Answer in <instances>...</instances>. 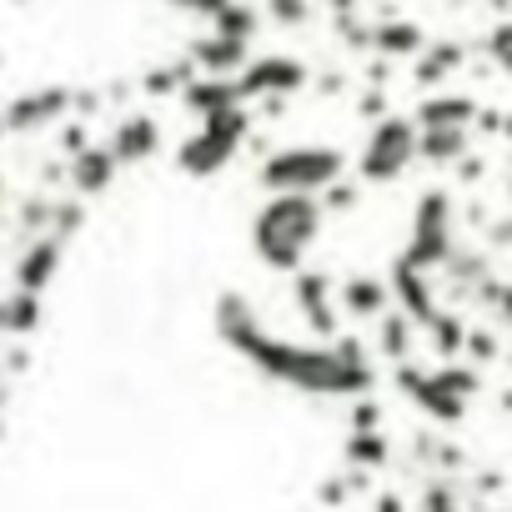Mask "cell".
Listing matches in <instances>:
<instances>
[{
  "label": "cell",
  "mask_w": 512,
  "mask_h": 512,
  "mask_svg": "<svg viewBox=\"0 0 512 512\" xmlns=\"http://www.w3.org/2000/svg\"><path fill=\"white\" fill-rule=\"evenodd\" d=\"M377 512H407V507H402V497L387 487V492H377Z\"/></svg>",
  "instance_id": "39"
},
{
  "label": "cell",
  "mask_w": 512,
  "mask_h": 512,
  "mask_svg": "<svg viewBox=\"0 0 512 512\" xmlns=\"http://www.w3.org/2000/svg\"><path fill=\"white\" fill-rule=\"evenodd\" d=\"M322 231H327V216H322L317 196H267L246 221L251 256L277 277H297L307 267Z\"/></svg>",
  "instance_id": "2"
},
{
  "label": "cell",
  "mask_w": 512,
  "mask_h": 512,
  "mask_svg": "<svg viewBox=\"0 0 512 512\" xmlns=\"http://www.w3.org/2000/svg\"><path fill=\"white\" fill-rule=\"evenodd\" d=\"M342 457L352 462V472H377V467H387V462H392L387 432H382V427H377V432H352L347 447H342Z\"/></svg>",
  "instance_id": "26"
},
{
  "label": "cell",
  "mask_w": 512,
  "mask_h": 512,
  "mask_svg": "<svg viewBox=\"0 0 512 512\" xmlns=\"http://www.w3.org/2000/svg\"><path fill=\"white\" fill-rule=\"evenodd\" d=\"M41 322H46L41 297L16 292V287L0 297V337H31V332H41Z\"/></svg>",
  "instance_id": "23"
},
{
  "label": "cell",
  "mask_w": 512,
  "mask_h": 512,
  "mask_svg": "<svg viewBox=\"0 0 512 512\" xmlns=\"http://www.w3.org/2000/svg\"><path fill=\"white\" fill-rule=\"evenodd\" d=\"M251 131H256V111H251V106L206 116V121L176 146V176H181V181H211V176H221V171L246 151Z\"/></svg>",
  "instance_id": "4"
},
{
  "label": "cell",
  "mask_w": 512,
  "mask_h": 512,
  "mask_svg": "<svg viewBox=\"0 0 512 512\" xmlns=\"http://www.w3.org/2000/svg\"><path fill=\"white\" fill-rule=\"evenodd\" d=\"M6 141H11V136H6V121H0V146H6Z\"/></svg>",
  "instance_id": "41"
},
{
  "label": "cell",
  "mask_w": 512,
  "mask_h": 512,
  "mask_svg": "<svg viewBox=\"0 0 512 512\" xmlns=\"http://www.w3.org/2000/svg\"><path fill=\"white\" fill-rule=\"evenodd\" d=\"M66 267V241L61 236H31L21 251H16V262H11V277H16V292H31L41 297Z\"/></svg>",
  "instance_id": "12"
},
{
  "label": "cell",
  "mask_w": 512,
  "mask_h": 512,
  "mask_svg": "<svg viewBox=\"0 0 512 512\" xmlns=\"http://www.w3.org/2000/svg\"><path fill=\"white\" fill-rule=\"evenodd\" d=\"M462 352H472L477 362H492L497 357V342H492V332H482V327H467V347Z\"/></svg>",
  "instance_id": "36"
},
{
  "label": "cell",
  "mask_w": 512,
  "mask_h": 512,
  "mask_svg": "<svg viewBox=\"0 0 512 512\" xmlns=\"http://www.w3.org/2000/svg\"><path fill=\"white\" fill-rule=\"evenodd\" d=\"M427 337H432V352H437L442 362H452V357H462V347H467V322H462L457 312H437V317L427 322Z\"/></svg>",
  "instance_id": "27"
},
{
  "label": "cell",
  "mask_w": 512,
  "mask_h": 512,
  "mask_svg": "<svg viewBox=\"0 0 512 512\" xmlns=\"http://www.w3.org/2000/svg\"><path fill=\"white\" fill-rule=\"evenodd\" d=\"M387 292H392L397 312H402L412 327H427V322L442 312V307H437V292H432V282H427V272L407 267L402 256L392 262V282H387Z\"/></svg>",
  "instance_id": "15"
},
{
  "label": "cell",
  "mask_w": 512,
  "mask_h": 512,
  "mask_svg": "<svg viewBox=\"0 0 512 512\" xmlns=\"http://www.w3.org/2000/svg\"><path fill=\"white\" fill-rule=\"evenodd\" d=\"M262 31V11L251 6V0H226V6L211 16V36H226V41H256Z\"/></svg>",
  "instance_id": "24"
},
{
  "label": "cell",
  "mask_w": 512,
  "mask_h": 512,
  "mask_svg": "<svg viewBox=\"0 0 512 512\" xmlns=\"http://www.w3.org/2000/svg\"><path fill=\"white\" fill-rule=\"evenodd\" d=\"M487 61H492L502 76H512V21L492 26V36H487Z\"/></svg>",
  "instance_id": "30"
},
{
  "label": "cell",
  "mask_w": 512,
  "mask_h": 512,
  "mask_svg": "<svg viewBox=\"0 0 512 512\" xmlns=\"http://www.w3.org/2000/svg\"><path fill=\"white\" fill-rule=\"evenodd\" d=\"M196 121H206V116H221V111H236L241 106V91H236V81H216V76H196L181 96H176Z\"/></svg>",
  "instance_id": "21"
},
{
  "label": "cell",
  "mask_w": 512,
  "mask_h": 512,
  "mask_svg": "<svg viewBox=\"0 0 512 512\" xmlns=\"http://www.w3.org/2000/svg\"><path fill=\"white\" fill-rule=\"evenodd\" d=\"M292 307L297 317L322 337V342H337L342 337V312H337V282L327 267H302L292 277Z\"/></svg>",
  "instance_id": "11"
},
{
  "label": "cell",
  "mask_w": 512,
  "mask_h": 512,
  "mask_svg": "<svg viewBox=\"0 0 512 512\" xmlns=\"http://www.w3.org/2000/svg\"><path fill=\"white\" fill-rule=\"evenodd\" d=\"M101 146L111 151V161H116L121 171H141V166L156 161L161 146H166L161 116H151V111H121V116L106 126V141H101Z\"/></svg>",
  "instance_id": "10"
},
{
  "label": "cell",
  "mask_w": 512,
  "mask_h": 512,
  "mask_svg": "<svg viewBox=\"0 0 512 512\" xmlns=\"http://www.w3.org/2000/svg\"><path fill=\"white\" fill-rule=\"evenodd\" d=\"M482 302L497 307V317L512 327V282H482Z\"/></svg>",
  "instance_id": "35"
},
{
  "label": "cell",
  "mask_w": 512,
  "mask_h": 512,
  "mask_svg": "<svg viewBox=\"0 0 512 512\" xmlns=\"http://www.w3.org/2000/svg\"><path fill=\"white\" fill-rule=\"evenodd\" d=\"M191 81H196V71H191V61H186V51H181V56H161V61H151V66L141 71L136 91L151 96V101H176Z\"/></svg>",
  "instance_id": "20"
},
{
  "label": "cell",
  "mask_w": 512,
  "mask_h": 512,
  "mask_svg": "<svg viewBox=\"0 0 512 512\" xmlns=\"http://www.w3.org/2000/svg\"><path fill=\"white\" fill-rule=\"evenodd\" d=\"M312 71L302 56L292 51H267V56H251L236 76V91H241V106H262V101H292L297 91H307Z\"/></svg>",
  "instance_id": "9"
},
{
  "label": "cell",
  "mask_w": 512,
  "mask_h": 512,
  "mask_svg": "<svg viewBox=\"0 0 512 512\" xmlns=\"http://www.w3.org/2000/svg\"><path fill=\"white\" fill-rule=\"evenodd\" d=\"M347 176V151L327 146V141H292L262 156L256 166V186L267 196H322L332 181Z\"/></svg>",
  "instance_id": "3"
},
{
  "label": "cell",
  "mask_w": 512,
  "mask_h": 512,
  "mask_svg": "<svg viewBox=\"0 0 512 512\" xmlns=\"http://www.w3.org/2000/svg\"><path fill=\"white\" fill-rule=\"evenodd\" d=\"M387 116V86H367L362 96H357V121H382Z\"/></svg>",
  "instance_id": "34"
},
{
  "label": "cell",
  "mask_w": 512,
  "mask_h": 512,
  "mask_svg": "<svg viewBox=\"0 0 512 512\" xmlns=\"http://www.w3.org/2000/svg\"><path fill=\"white\" fill-rule=\"evenodd\" d=\"M467 66V46L457 41H427L417 56H412V86H447L457 71Z\"/></svg>",
  "instance_id": "19"
},
{
  "label": "cell",
  "mask_w": 512,
  "mask_h": 512,
  "mask_svg": "<svg viewBox=\"0 0 512 512\" xmlns=\"http://www.w3.org/2000/svg\"><path fill=\"white\" fill-rule=\"evenodd\" d=\"M397 392L422 407L432 422H462L467 417V402L482 392V372L477 367H462V362H447V367H417V362H397Z\"/></svg>",
  "instance_id": "5"
},
{
  "label": "cell",
  "mask_w": 512,
  "mask_h": 512,
  "mask_svg": "<svg viewBox=\"0 0 512 512\" xmlns=\"http://www.w3.org/2000/svg\"><path fill=\"white\" fill-rule=\"evenodd\" d=\"M317 96H322V101H337V96H347V76H342V71H327V76H317Z\"/></svg>",
  "instance_id": "37"
},
{
  "label": "cell",
  "mask_w": 512,
  "mask_h": 512,
  "mask_svg": "<svg viewBox=\"0 0 512 512\" xmlns=\"http://www.w3.org/2000/svg\"><path fill=\"white\" fill-rule=\"evenodd\" d=\"M482 166H487V161H482V156H472V151H467V156H462V161H457V176H462V181H482Z\"/></svg>",
  "instance_id": "38"
},
{
  "label": "cell",
  "mask_w": 512,
  "mask_h": 512,
  "mask_svg": "<svg viewBox=\"0 0 512 512\" xmlns=\"http://www.w3.org/2000/svg\"><path fill=\"white\" fill-rule=\"evenodd\" d=\"M347 422H352V432H377L382 427V402L377 397H357L352 412H347Z\"/></svg>",
  "instance_id": "31"
},
{
  "label": "cell",
  "mask_w": 512,
  "mask_h": 512,
  "mask_svg": "<svg viewBox=\"0 0 512 512\" xmlns=\"http://www.w3.org/2000/svg\"><path fill=\"white\" fill-rule=\"evenodd\" d=\"M452 191L432 186L417 196L412 206V236L402 246V262L417 267V272H432V267H447V256L457 251V236H452Z\"/></svg>",
  "instance_id": "7"
},
{
  "label": "cell",
  "mask_w": 512,
  "mask_h": 512,
  "mask_svg": "<svg viewBox=\"0 0 512 512\" xmlns=\"http://www.w3.org/2000/svg\"><path fill=\"white\" fill-rule=\"evenodd\" d=\"M312 0H267V16H272V26H282V31H302L307 21H312Z\"/></svg>",
  "instance_id": "29"
},
{
  "label": "cell",
  "mask_w": 512,
  "mask_h": 512,
  "mask_svg": "<svg viewBox=\"0 0 512 512\" xmlns=\"http://www.w3.org/2000/svg\"><path fill=\"white\" fill-rule=\"evenodd\" d=\"M422 512H462L457 487H452V482H432V487L422 492Z\"/></svg>",
  "instance_id": "32"
},
{
  "label": "cell",
  "mask_w": 512,
  "mask_h": 512,
  "mask_svg": "<svg viewBox=\"0 0 512 512\" xmlns=\"http://www.w3.org/2000/svg\"><path fill=\"white\" fill-rule=\"evenodd\" d=\"M412 347H417V327L402 317V312H387L377 322V352L397 367V362H412Z\"/></svg>",
  "instance_id": "25"
},
{
  "label": "cell",
  "mask_w": 512,
  "mask_h": 512,
  "mask_svg": "<svg viewBox=\"0 0 512 512\" xmlns=\"http://www.w3.org/2000/svg\"><path fill=\"white\" fill-rule=\"evenodd\" d=\"M497 136H507V141H512V116H502V131H497Z\"/></svg>",
  "instance_id": "40"
},
{
  "label": "cell",
  "mask_w": 512,
  "mask_h": 512,
  "mask_svg": "<svg viewBox=\"0 0 512 512\" xmlns=\"http://www.w3.org/2000/svg\"><path fill=\"white\" fill-rule=\"evenodd\" d=\"M116 181H121V166H116L111 151L96 146V141H91L81 156L66 161V191H71L76 201H101V196H111Z\"/></svg>",
  "instance_id": "13"
},
{
  "label": "cell",
  "mask_w": 512,
  "mask_h": 512,
  "mask_svg": "<svg viewBox=\"0 0 512 512\" xmlns=\"http://www.w3.org/2000/svg\"><path fill=\"white\" fill-rule=\"evenodd\" d=\"M392 307V292L382 277H367V272H352L342 287H337V312L357 317V322H382Z\"/></svg>",
  "instance_id": "17"
},
{
  "label": "cell",
  "mask_w": 512,
  "mask_h": 512,
  "mask_svg": "<svg viewBox=\"0 0 512 512\" xmlns=\"http://www.w3.org/2000/svg\"><path fill=\"white\" fill-rule=\"evenodd\" d=\"M211 327H216V342L231 357H241L256 377H267L287 392L322 397V402H337V397L357 402V397H372V387H377L372 352L357 337H337V342L282 337L262 312L251 307V297L236 292V287L216 297Z\"/></svg>",
  "instance_id": "1"
},
{
  "label": "cell",
  "mask_w": 512,
  "mask_h": 512,
  "mask_svg": "<svg viewBox=\"0 0 512 512\" xmlns=\"http://www.w3.org/2000/svg\"><path fill=\"white\" fill-rule=\"evenodd\" d=\"M317 206H322V216H352L357 206H362V181H332L322 196H317Z\"/></svg>",
  "instance_id": "28"
},
{
  "label": "cell",
  "mask_w": 512,
  "mask_h": 512,
  "mask_svg": "<svg viewBox=\"0 0 512 512\" xmlns=\"http://www.w3.org/2000/svg\"><path fill=\"white\" fill-rule=\"evenodd\" d=\"M161 6H166L171 16H196V21H206V26H211V16L226 6V0H161Z\"/></svg>",
  "instance_id": "33"
},
{
  "label": "cell",
  "mask_w": 512,
  "mask_h": 512,
  "mask_svg": "<svg viewBox=\"0 0 512 512\" xmlns=\"http://www.w3.org/2000/svg\"><path fill=\"white\" fill-rule=\"evenodd\" d=\"M477 96H467V91H432V96H422L417 101V116H412V126L417 131H432V126H462V131H472L477 126Z\"/></svg>",
  "instance_id": "16"
},
{
  "label": "cell",
  "mask_w": 512,
  "mask_h": 512,
  "mask_svg": "<svg viewBox=\"0 0 512 512\" xmlns=\"http://www.w3.org/2000/svg\"><path fill=\"white\" fill-rule=\"evenodd\" d=\"M467 151H472V131H462V126L417 131V161H427V166H457Z\"/></svg>",
  "instance_id": "22"
},
{
  "label": "cell",
  "mask_w": 512,
  "mask_h": 512,
  "mask_svg": "<svg viewBox=\"0 0 512 512\" xmlns=\"http://www.w3.org/2000/svg\"><path fill=\"white\" fill-rule=\"evenodd\" d=\"M11 6H31V0H11Z\"/></svg>",
  "instance_id": "42"
},
{
  "label": "cell",
  "mask_w": 512,
  "mask_h": 512,
  "mask_svg": "<svg viewBox=\"0 0 512 512\" xmlns=\"http://www.w3.org/2000/svg\"><path fill=\"white\" fill-rule=\"evenodd\" d=\"M186 61L196 76H216V81H236L241 66L251 61V46L246 41H226V36H191L186 41Z\"/></svg>",
  "instance_id": "14"
},
{
  "label": "cell",
  "mask_w": 512,
  "mask_h": 512,
  "mask_svg": "<svg viewBox=\"0 0 512 512\" xmlns=\"http://www.w3.org/2000/svg\"><path fill=\"white\" fill-rule=\"evenodd\" d=\"M422 46H427V31L407 16H382L367 36V51H377L382 61H412Z\"/></svg>",
  "instance_id": "18"
},
{
  "label": "cell",
  "mask_w": 512,
  "mask_h": 512,
  "mask_svg": "<svg viewBox=\"0 0 512 512\" xmlns=\"http://www.w3.org/2000/svg\"><path fill=\"white\" fill-rule=\"evenodd\" d=\"M417 161V126L412 116L387 111L382 121L367 126V141L357 151V181L362 186H392L407 176V166Z\"/></svg>",
  "instance_id": "6"
},
{
  "label": "cell",
  "mask_w": 512,
  "mask_h": 512,
  "mask_svg": "<svg viewBox=\"0 0 512 512\" xmlns=\"http://www.w3.org/2000/svg\"><path fill=\"white\" fill-rule=\"evenodd\" d=\"M0 71H6V51H0Z\"/></svg>",
  "instance_id": "43"
},
{
  "label": "cell",
  "mask_w": 512,
  "mask_h": 512,
  "mask_svg": "<svg viewBox=\"0 0 512 512\" xmlns=\"http://www.w3.org/2000/svg\"><path fill=\"white\" fill-rule=\"evenodd\" d=\"M71 106H76V86L66 81H46V86H21L6 106H0V121H6V136H46L56 126L71 121Z\"/></svg>",
  "instance_id": "8"
}]
</instances>
